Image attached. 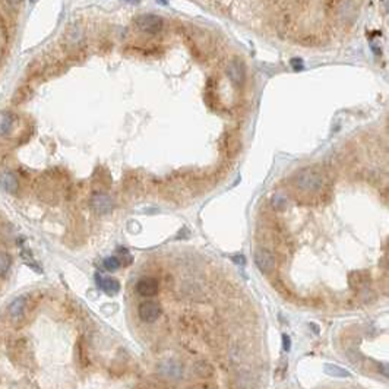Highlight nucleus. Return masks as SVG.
Returning <instances> with one entry per match:
<instances>
[{
	"label": "nucleus",
	"mask_w": 389,
	"mask_h": 389,
	"mask_svg": "<svg viewBox=\"0 0 389 389\" xmlns=\"http://www.w3.org/2000/svg\"><path fill=\"white\" fill-rule=\"evenodd\" d=\"M294 186L306 195H316L319 193L323 186H325V177L323 174L313 168V167H306L300 170L296 177H294Z\"/></svg>",
	"instance_id": "nucleus-1"
},
{
	"label": "nucleus",
	"mask_w": 389,
	"mask_h": 389,
	"mask_svg": "<svg viewBox=\"0 0 389 389\" xmlns=\"http://www.w3.org/2000/svg\"><path fill=\"white\" fill-rule=\"evenodd\" d=\"M135 25L141 32L150 34V35H156L161 34L164 29V21L161 16L154 15V13H144L135 18Z\"/></svg>",
	"instance_id": "nucleus-2"
},
{
	"label": "nucleus",
	"mask_w": 389,
	"mask_h": 389,
	"mask_svg": "<svg viewBox=\"0 0 389 389\" xmlns=\"http://www.w3.org/2000/svg\"><path fill=\"white\" fill-rule=\"evenodd\" d=\"M255 263L263 274H271L275 269V256L268 249H258L255 252Z\"/></svg>",
	"instance_id": "nucleus-3"
},
{
	"label": "nucleus",
	"mask_w": 389,
	"mask_h": 389,
	"mask_svg": "<svg viewBox=\"0 0 389 389\" xmlns=\"http://www.w3.org/2000/svg\"><path fill=\"white\" fill-rule=\"evenodd\" d=\"M138 314H139V317H141L144 322H147V323H153V322H156V319L159 317V314H161V308H159V305H158L156 302L147 300V302H144V303L139 305V308H138Z\"/></svg>",
	"instance_id": "nucleus-4"
},
{
	"label": "nucleus",
	"mask_w": 389,
	"mask_h": 389,
	"mask_svg": "<svg viewBox=\"0 0 389 389\" xmlns=\"http://www.w3.org/2000/svg\"><path fill=\"white\" fill-rule=\"evenodd\" d=\"M113 199L105 195V193H95L91 198V208L94 209V212L100 214V215H105L110 214L113 211Z\"/></svg>",
	"instance_id": "nucleus-5"
},
{
	"label": "nucleus",
	"mask_w": 389,
	"mask_h": 389,
	"mask_svg": "<svg viewBox=\"0 0 389 389\" xmlns=\"http://www.w3.org/2000/svg\"><path fill=\"white\" fill-rule=\"evenodd\" d=\"M227 75L234 85H243L246 80V68L241 60L234 59L227 68Z\"/></svg>",
	"instance_id": "nucleus-6"
},
{
	"label": "nucleus",
	"mask_w": 389,
	"mask_h": 389,
	"mask_svg": "<svg viewBox=\"0 0 389 389\" xmlns=\"http://www.w3.org/2000/svg\"><path fill=\"white\" fill-rule=\"evenodd\" d=\"M136 293L142 297H154L158 293V281L153 277H144L136 284Z\"/></svg>",
	"instance_id": "nucleus-7"
},
{
	"label": "nucleus",
	"mask_w": 389,
	"mask_h": 389,
	"mask_svg": "<svg viewBox=\"0 0 389 389\" xmlns=\"http://www.w3.org/2000/svg\"><path fill=\"white\" fill-rule=\"evenodd\" d=\"M0 187L7 193H16L19 189L18 177L12 171H1L0 173Z\"/></svg>",
	"instance_id": "nucleus-8"
},
{
	"label": "nucleus",
	"mask_w": 389,
	"mask_h": 389,
	"mask_svg": "<svg viewBox=\"0 0 389 389\" xmlns=\"http://www.w3.org/2000/svg\"><path fill=\"white\" fill-rule=\"evenodd\" d=\"M97 283L100 288L103 290L104 293L107 296H116L119 291H120V284L116 278H111V277H101V275H97Z\"/></svg>",
	"instance_id": "nucleus-9"
},
{
	"label": "nucleus",
	"mask_w": 389,
	"mask_h": 389,
	"mask_svg": "<svg viewBox=\"0 0 389 389\" xmlns=\"http://www.w3.org/2000/svg\"><path fill=\"white\" fill-rule=\"evenodd\" d=\"M159 372L165 378L177 379L182 375V364H179L177 362H173V360H168V362H165V363L159 366Z\"/></svg>",
	"instance_id": "nucleus-10"
},
{
	"label": "nucleus",
	"mask_w": 389,
	"mask_h": 389,
	"mask_svg": "<svg viewBox=\"0 0 389 389\" xmlns=\"http://www.w3.org/2000/svg\"><path fill=\"white\" fill-rule=\"evenodd\" d=\"M15 126V114L10 111H0V136H7Z\"/></svg>",
	"instance_id": "nucleus-11"
},
{
	"label": "nucleus",
	"mask_w": 389,
	"mask_h": 389,
	"mask_svg": "<svg viewBox=\"0 0 389 389\" xmlns=\"http://www.w3.org/2000/svg\"><path fill=\"white\" fill-rule=\"evenodd\" d=\"M25 305H26V299L24 296H19L16 299L12 300V303L9 305L7 308V311H9V316L13 317V319H19L22 314H24V311H25Z\"/></svg>",
	"instance_id": "nucleus-12"
},
{
	"label": "nucleus",
	"mask_w": 389,
	"mask_h": 389,
	"mask_svg": "<svg viewBox=\"0 0 389 389\" xmlns=\"http://www.w3.org/2000/svg\"><path fill=\"white\" fill-rule=\"evenodd\" d=\"M323 370H325V373H326L328 376H331V378L342 379V378H350V376H351V373H350L348 370L339 367V366H337V364H331V363L325 364Z\"/></svg>",
	"instance_id": "nucleus-13"
},
{
	"label": "nucleus",
	"mask_w": 389,
	"mask_h": 389,
	"mask_svg": "<svg viewBox=\"0 0 389 389\" xmlns=\"http://www.w3.org/2000/svg\"><path fill=\"white\" fill-rule=\"evenodd\" d=\"M195 372H196V375L201 376V378H211V376L214 375L212 366L207 363V362H198L196 366H195Z\"/></svg>",
	"instance_id": "nucleus-14"
},
{
	"label": "nucleus",
	"mask_w": 389,
	"mask_h": 389,
	"mask_svg": "<svg viewBox=\"0 0 389 389\" xmlns=\"http://www.w3.org/2000/svg\"><path fill=\"white\" fill-rule=\"evenodd\" d=\"M12 265V258L6 252H0V275L6 274Z\"/></svg>",
	"instance_id": "nucleus-15"
},
{
	"label": "nucleus",
	"mask_w": 389,
	"mask_h": 389,
	"mask_svg": "<svg viewBox=\"0 0 389 389\" xmlns=\"http://www.w3.org/2000/svg\"><path fill=\"white\" fill-rule=\"evenodd\" d=\"M120 259L119 258H116V256H110V258H105L104 259V268L107 269V271H116V269H119L120 268Z\"/></svg>",
	"instance_id": "nucleus-16"
},
{
	"label": "nucleus",
	"mask_w": 389,
	"mask_h": 389,
	"mask_svg": "<svg viewBox=\"0 0 389 389\" xmlns=\"http://www.w3.org/2000/svg\"><path fill=\"white\" fill-rule=\"evenodd\" d=\"M287 205V201L284 196H281V195H275L274 198H272V207L275 208V209H278V211H281V209H284Z\"/></svg>",
	"instance_id": "nucleus-17"
},
{
	"label": "nucleus",
	"mask_w": 389,
	"mask_h": 389,
	"mask_svg": "<svg viewBox=\"0 0 389 389\" xmlns=\"http://www.w3.org/2000/svg\"><path fill=\"white\" fill-rule=\"evenodd\" d=\"M141 389H165V387L161 382H147Z\"/></svg>",
	"instance_id": "nucleus-18"
},
{
	"label": "nucleus",
	"mask_w": 389,
	"mask_h": 389,
	"mask_svg": "<svg viewBox=\"0 0 389 389\" xmlns=\"http://www.w3.org/2000/svg\"><path fill=\"white\" fill-rule=\"evenodd\" d=\"M283 348L286 350V351H290V348H291V339L288 335H283Z\"/></svg>",
	"instance_id": "nucleus-19"
},
{
	"label": "nucleus",
	"mask_w": 389,
	"mask_h": 389,
	"mask_svg": "<svg viewBox=\"0 0 389 389\" xmlns=\"http://www.w3.org/2000/svg\"><path fill=\"white\" fill-rule=\"evenodd\" d=\"M235 263H240V265H244V258L243 256H234L233 258Z\"/></svg>",
	"instance_id": "nucleus-20"
},
{
	"label": "nucleus",
	"mask_w": 389,
	"mask_h": 389,
	"mask_svg": "<svg viewBox=\"0 0 389 389\" xmlns=\"http://www.w3.org/2000/svg\"><path fill=\"white\" fill-rule=\"evenodd\" d=\"M6 1H7L9 4H12V6H16V4H19L22 0H6Z\"/></svg>",
	"instance_id": "nucleus-21"
},
{
	"label": "nucleus",
	"mask_w": 389,
	"mask_h": 389,
	"mask_svg": "<svg viewBox=\"0 0 389 389\" xmlns=\"http://www.w3.org/2000/svg\"><path fill=\"white\" fill-rule=\"evenodd\" d=\"M158 1H161V3H162V4H167V3H168V1H167V0H158Z\"/></svg>",
	"instance_id": "nucleus-22"
},
{
	"label": "nucleus",
	"mask_w": 389,
	"mask_h": 389,
	"mask_svg": "<svg viewBox=\"0 0 389 389\" xmlns=\"http://www.w3.org/2000/svg\"><path fill=\"white\" fill-rule=\"evenodd\" d=\"M126 1H135V3H138V0H126Z\"/></svg>",
	"instance_id": "nucleus-23"
},
{
	"label": "nucleus",
	"mask_w": 389,
	"mask_h": 389,
	"mask_svg": "<svg viewBox=\"0 0 389 389\" xmlns=\"http://www.w3.org/2000/svg\"><path fill=\"white\" fill-rule=\"evenodd\" d=\"M31 1H35V0H31Z\"/></svg>",
	"instance_id": "nucleus-24"
}]
</instances>
